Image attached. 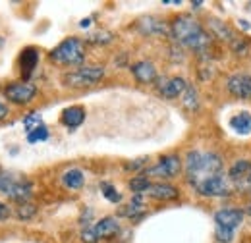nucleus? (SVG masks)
Listing matches in <instances>:
<instances>
[{"mask_svg": "<svg viewBox=\"0 0 251 243\" xmlns=\"http://www.w3.org/2000/svg\"><path fill=\"white\" fill-rule=\"evenodd\" d=\"M145 193L153 199H160V201H170V199L178 197V189L168 183H151V187Z\"/></svg>", "mask_w": 251, "mask_h": 243, "instance_id": "16", "label": "nucleus"}, {"mask_svg": "<svg viewBox=\"0 0 251 243\" xmlns=\"http://www.w3.org/2000/svg\"><path fill=\"white\" fill-rule=\"evenodd\" d=\"M81 242L83 243H99V238L95 236L93 226H85L81 232Z\"/></svg>", "mask_w": 251, "mask_h": 243, "instance_id": "31", "label": "nucleus"}, {"mask_svg": "<svg viewBox=\"0 0 251 243\" xmlns=\"http://www.w3.org/2000/svg\"><path fill=\"white\" fill-rule=\"evenodd\" d=\"M8 216H10V209L0 203V220H4V218H8Z\"/></svg>", "mask_w": 251, "mask_h": 243, "instance_id": "33", "label": "nucleus"}, {"mask_svg": "<svg viewBox=\"0 0 251 243\" xmlns=\"http://www.w3.org/2000/svg\"><path fill=\"white\" fill-rule=\"evenodd\" d=\"M195 189L203 197H228L232 193V180L220 174L195 185Z\"/></svg>", "mask_w": 251, "mask_h": 243, "instance_id": "6", "label": "nucleus"}, {"mask_svg": "<svg viewBox=\"0 0 251 243\" xmlns=\"http://www.w3.org/2000/svg\"><path fill=\"white\" fill-rule=\"evenodd\" d=\"M104 75V68L100 66H85L79 68L77 72H70L64 75V85L68 87H85V85H93L97 81H100Z\"/></svg>", "mask_w": 251, "mask_h": 243, "instance_id": "5", "label": "nucleus"}, {"mask_svg": "<svg viewBox=\"0 0 251 243\" xmlns=\"http://www.w3.org/2000/svg\"><path fill=\"white\" fill-rule=\"evenodd\" d=\"M226 89L236 98H251V75L236 73L226 81Z\"/></svg>", "mask_w": 251, "mask_h": 243, "instance_id": "9", "label": "nucleus"}, {"mask_svg": "<svg viewBox=\"0 0 251 243\" xmlns=\"http://www.w3.org/2000/svg\"><path fill=\"white\" fill-rule=\"evenodd\" d=\"M145 162H147V156H141V158H137V160L126 164V170H141V168L145 166Z\"/></svg>", "mask_w": 251, "mask_h": 243, "instance_id": "32", "label": "nucleus"}, {"mask_svg": "<svg viewBox=\"0 0 251 243\" xmlns=\"http://www.w3.org/2000/svg\"><path fill=\"white\" fill-rule=\"evenodd\" d=\"M250 174H251V172H250Z\"/></svg>", "mask_w": 251, "mask_h": 243, "instance_id": "38", "label": "nucleus"}, {"mask_svg": "<svg viewBox=\"0 0 251 243\" xmlns=\"http://www.w3.org/2000/svg\"><path fill=\"white\" fill-rule=\"evenodd\" d=\"M93 232L99 240H110V238H114L120 232L118 220L112 218V216H104V218H100L93 226Z\"/></svg>", "mask_w": 251, "mask_h": 243, "instance_id": "12", "label": "nucleus"}, {"mask_svg": "<svg viewBox=\"0 0 251 243\" xmlns=\"http://www.w3.org/2000/svg\"><path fill=\"white\" fill-rule=\"evenodd\" d=\"M89 24H91V18H87V20H81V22H79V27H83V29H85V27H89Z\"/></svg>", "mask_w": 251, "mask_h": 243, "instance_id": "35", "label": "nucleus"}, {"mask_svg": "<svg viewBox=\"0 0 251 243\" xmlns=\"http://www.w3.org/2000/svg\"><path fill=\"white\" fill-rule=\"evenodd\" d=\"M158 93L166 98H176L180 97L182 93L186 91L188 83L182 79V77H160L158 79Z\"/></svg>", "mask_w": 251, "mask_h": 243, "instance_id": "10", "label": "nucleus"}, {"mask_svg": "<svg viewBox=\"0 0 251 243\" xmlns=\"http://www.w3.org/2000/svg\"><path fill=\"white\" fill-rule=\"evenodd\" d=\"M244 216L246 213L240 209H220L215 213V222H217V226H224V228H230L236 232V228L244 222Z\"/></svg>", "mask_w": 251, "mask_h": 243, "instance_id": "11", "label": "nucleus"}, {"mask_svg": "<svg viewBox=\"0 0 251 243\" xmlns=\"http://www.w3.org/2000/svg\"><path fill=\"white\" fill-rule=\"evenodd\" d=\"M24 125H25V129H27V133H29V131H33V129L45 125V123H43V118H41L39 112H31V114H27V116L24 118Z\"/></svg>", "mask_w": 251, "mask_h": 243, "instance_id": "27", "label": "nucleus"}, {"mask_svg": "<svg viewBox=\"0 0 251 243\" xmlns=\"http://www.w3.org/2000/svg\"><path fill=\"white\" fill-rule=\"evenodd\" d=\"M62 183L68 189H79V187H83V183H85V176H83L81 170L72 168V170H68L62 176Z\"/></svg>", "mask_w": 251, "mask_h": 243, "instance_id": "19", "label": "nucleus"}, {"mask_svg": "<svg viewBox=\"0 0 251 243\" xmlns=\"http://www.w3.org/2000/svg\"><path fill=\"white\" fill-rule=\"evenodd\" d=\"M100 191H102V195L106 197V201H110V203H120L122 201V195L114 189V185L108 182H102L100 183Z\"/></svg>", "mask_w": 251, "mask_h": 243, "instance_id": "22", "label": "nucleus"}, {"mask_svg": "<svg viewBox=\"0 0 251 243\" xmlns=\"http://www.w3.org/2000/svg\"><path fill=\"white\" fill-rule=\"evenodd\" d=\"M112 39H114V35H112L110 31H102V29L95 31V33H91V35L87 37L89 43H100V45H106V43H110Z\"/></svg>", "mask_w": 251, "mask_h": 243, "instance_id": "26", "label": "nucleus"}, {"mask_svg": "<svg viewBox=\"0 0 251 243\" xmlns=\"http://www.w3.org/2000/svg\"><path fill=\"white\" fill-rule=\"evenodd\" d=\"M222 158L215 152L191 151L186 156V174L189 183L195 187L201 182L222 174Z\"/></svg>", "mask_w": 251, "mask_h": 243, "instance_id": "1", "label": "nucleus"}, {"mask_svg": "<svg viewBox=\"0 0 251 243\" xmlns=\"http://www.w3.org/2000/svg\"><path fill=\"white\" fill-rule=\"evenodd\" d=\"M49 139V129H47V125H41V127H37V129H33L27 133V141L29 143H41V141H47Z\"/></svg>", "mask_w": 251, "mask_h": 243, "instance_id": "25", "label": "nucleus"}, {"mask_svg": "<svg viewBox=\"0 0 251 243\" xmlns=\"http://www.w3.org/2000/svg\"><path fill=\"white\" fill-rule=\"evenodd\" d=\"M238 24H240V27H242V29H250V24H248V22H244V20H240Z\"/></svg>", "mask_w": 251, "mask_h": 243, "instance_id": "36", "label": "nucleus"}, {"mask_svg": "<svg viewBox=\"0 0 251 243\" xmlns=\"http://www.w3.org/2000/svg\"><path fill=\"white\" fill-rule=\"evenodd\" d=\"M172 35L180 45L189 47L193 50H203L211 45V35L191 16H178L172 22Z\"/></svg>", "mask_w": 251, "mask_h": 243, "instance_id": "2", "label": "nucleus"}, {"mask_svg": "<svg viewBox=\"0 0 251 243\" xmlns=\"http://www.w3.org/2000/svg\"><path fill=\"white\" fill-rule=\"evenodd\" d=\"M251 172V164L248 160H238L232 168H230V178H232V182H236V178H240V176H244V174H248Z\"/></svg>", "mask_w": 251, "mask_h": 243, "instance_id": "23", "label": "nucleus"}, {"mask_svg": "<svg viewBox=\"0 0 251 243\" xmlns=\"http://www.w3.org/2000/svg\"><path fill=\"white\" fill-rule=\"evenodd\" d=\"M49 56L54 64H60V66H79L85 60L83 41H79L75 37H70V39L62 41L56 49H52Z\"/></svg>", "mask_w": 251, "mask_h": 243, "instance_id": "3", "label": "nucleus"}, {"mask_svg": "<svg viewBox=\"0 0 251 243\" xmlns=\"http://www.w3.org/2000/svg\"><path fill=\"white\" fill-rule=\"evenodd\" d=\"M131 73L139 83H153L157 79V68L151 62L143 60L131 66Z\"/></svg>", "mask_w": 251, "mask_h": 243, "instance_id": "13", "label": "nucleus"}, {"mask_svg": "<svg viewBox=\"0 0 251 243\" xmlns=\"http://www.w3.org/2000/svg\"><path fill=\"white\" fill-rule=\"evenodd\" d=\"M230 129L238 135H250L251 133V114L250 112H240L230 118Z\"/></svg>", "mask_w": 251, "mask_h": 243, "instance_id": "18", "label": "nucleus"}, {"mask_svg": "<svg viewBox=\"0 0 251 243\" xmlns=\"http://www.w3.org/2000/svg\"><path fill=\"white\" fill-rule=\"evenodd\" d=\"M37 87L31 83H12L4 89V95L10 102H16V104H27L35 97Z\"/></svg>", "mask_w": 251, "mask_h": 243, "instance_id": "8", "label": "nucleus"}, {"mask_svg": "<svg viewBox=\"0 0 251 243\" xmlns=\"http://www.w3.org/2000/svg\"><path fill=\"white\" fill-rule=\"evenodd\" d=\"M31 183L24 178H18L12 172H4L0 170V193L8 195L10 199L18 201L20 205L27 203L31 199Z\"/></svg>", "mask_w": 251, "mask_h": 243, "instance_id": "4", "label": "nucleus"}, {"mask_svg": "<svg viewBox=\"0 0 251 243\" xmlns=\"http://www.w3.org/2000/svg\"><path fill=\"white\" fill-rule=\"evenodd\" d=\"M230 47H232L234 52H238V54H246L248 49H250V43H248L246 39H236L234 43H230Z\"/></svg>", "mask_w": 251, "mask_h": 243, "instance_id": "30", "label": "nucleus"}, {"mask_svg": "<svg viewBox=\"0 0 251 243\" xmlns=\"http://www.w3.org/2000/svg\"><path fill=\"white\" fill-rule=\"evenodd\" d=\"M209 25H211V29L217 33V37L222 39V41H228V43H234L236 41L234 31L230 29L224 22H220V20H209Z\"/></svg>", "mask_w": 251, "mask_h": 243, "instance_id": "20", "label": "nucleus"}, {"mask_svg": "<svg viewBox=\"0 0 251 243\" xmlns=\"http://www.w3.org/2000/svg\"><path fill=\"white\" fill-rule=\"evenodd\" d=\"M6 114H8V108H6V104H2V102H0V120H2Z\"/></svg>", "mask_w": 251, "mask_h": 243, "instance_id": "34", "label": "nucleus"}, {"mask_svg": "<svg viewBox=\"0 0 251 243\" xmlns=\"http://www.w3.org/2000/svg\"><path fill=\"white\" fill-rule=\"evenodd\" d=\"M137 29L145 35H166L168 27L164 22H160L155 16H145L137 22Z\"/></svg>", "mask_w": 251, "mask_h": 243, "instance_id": "14", "label": "nucleus"}, {"mask_svg": "<svg viewBox=\"0 0 251 243\" xmlns=\"http://www.w3.org/2000/svg\"><path fill=\"white\" fill-rule=\"evenodd\" d=\"M149 187H151V182H149L145 176H137V178H133V180L129 182V189H131L133 193H145Z\"/></svg>", "mask_w": 251, "mask_h": 243, "instance_id": "24", "label": "nucleus"}, {"mask_svg": "<svg viewBox=\"0 0 251 243\" xmlns=\"http://www.w3.org/2000/svg\"><path fill=\"white\" fill-rule=\"evenodd\" d=\"M182 168V162L176 154H168V156H162L158 160V164L151 166L145 170L147 176H153V178H174Z\"/></svg>", "mask_w": 251, "mask_h": 243, "instance_id": "7", "label": "nucleus"}, {"mask_svg": "<svg viewBox=\"0 0 251 243\" xmlns=\"http://www.w3.org/2000/svg\"><path fill=\"white\" fill-rule=\"evenodd\" d=\"M85 122V108L83 106H68L62 112V123L68 127H77Z\"/></svg>", "mask_w": 251, "mask_h": 243, "instance_id": "17", "label": "nucleus"}, {"mask_svg": "<svg viewBox=\"0 0 251 243\" xmlns=\"http://www.w3.org/2000/svg\"><path fill=\"white\" fill-rule=\"evenodd\" d=\"M215 238H217L219 243H232V240H234V230L224 228V226H217L215 228Z\"/></svg>", "mask_w": 251, "mask_h": 243, "instance_id": "28", "label": "nucleus"}, {"mask_svg": "<svg viewBox=\"0 0 251 243\" xmlns=\"http://www.w3.org/2000/svg\"><path fill=\"white\" fill-rule=\"evenodd\" d=\"M35 213H37V209L33 207V205H29V203H24V205H20V209H18V218H22V220H29L31 216H35Z\"/></svg>", "mask_w": 251, "mask_h": 243, "instance_id": "29", "label": "nucleus"}, {"mask_svg": "<svg viewBox=\"0 0 251 243\" xmlns=\"http://www.w3.org/2000/svg\"><path fill=\"white\" fill-rule=\"evenodd\" d=\"M37 62H39V50L37 49L27 47L25 50H22V54H20V68H22L25 79L31 75L33 70L37 68Z\"/></svg>", "mask_w": 251, "mask_h": 243, "instance_id": "15", "label": "nucleus"}, {"mask_svg": "<svg viewBox=\"0 0 251 243\" xmlns=\"http://www.w3.org/2000/svg\"><path fill=\"white\" fill-rule=\"evenodd\" d=\"M191 6H193V8H201V6H203V2H193Z\"/></svg>", "mask_w": 251, "mask_h": 243, "instance_id": "37", "label": "nucleus"}, {"mask_svg": "<svg viewBox=\"0 0 251 243\" xmlns=\"http://www.w3.org/2000/svg\"><path fill=\"white\" fill-rule=\"evenodd\" d=\"M184 106L189 108V110H197L199 108V97H197V91L188 85L186 91H184Z\"/></svg>", "mask_w": 251, "mask_h": 243, "instance_id": "21", "label": "nucleus"}]
</instances>
